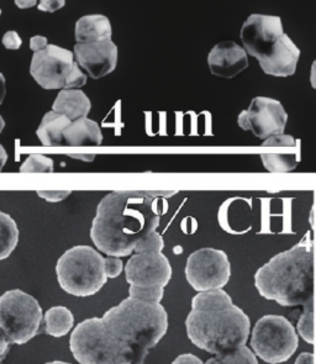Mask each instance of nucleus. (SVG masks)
<instances>
[{"label": "nucleus", "mask_w": 316, "mask_h": 364, "mask_svg": "<svg viewBox=\"0 0 316 364\" xmlns=\"http://www.w3.org/2000/svg\"><path fill=\"white\" fill-rule=\"evenodd\" d=\"M177 191H114L104 196L94 216L90 238L110 257H127L144 236L161 223L158 199Z\"/></svg>", "instance_id": "1"}, {"label": "nucleus", "mask_w": 316, "mask_h": 364, "mask_svg": "<svg viewBox=\"0 0 316 364\" xmlns=\"http://www.w3.org/2000/svg\"><path fill=\"white\" fill-rule=\"evenodd\" d=\"M186 335L193 345L211 355L246 345L251 321L223 289L200 291L191 299L186 320Z\"/></svg>", "instance_id": "2"}, {"label": "nucleus", "mask_w": 316, "mask_h": 364, "mask_svg": "<svg viewBox=\"0 0 316 364\" xmlns=\"http://www.w3.org/2000/svg\"><path fill=\"white\" fill-rule=\"evenodd\" d=\"M260 296L280 306H302L314 299V242L307 234L290 250L275 255L255 274Z\"/></svg>", "instance_id": "3"}, {"label": "nucleus", "mask_w": 316, "mask_h": 364, "mask_svg": "<svg viewBox=\"0 0 316 364\" xmlns=\"http://www.w3.org/2000/svg\"><path fill=\"white\" fill-rule=\"evenodd\" d=\"M102 321L120 341L149 353L168 330V314L161 303L126 298L102 315Z\"/></svg>", "instance_id": "4"}, {"label": "nucleus", "mask_w": 316, "mask_h": 364, "mask_svg": "<svg viewBox=\"0 0 316 364\" xmlns=\"http://www.w3.org/2000/svg\"><path fill=\"white\" fill-rule=\"evenodd\" d=\"M70 348L79 364H144L147 352L120 341L102 318H87L70 335Z\"/></svg>", "instance_id": "5"}, {"label": "nucleus", "mask_w": 316, "mask_h": 364, "mask_svg": "<svg viewBox=\"0 0 316 364\" xmlns=\"http://www.w3.org/2000/svg\"><path fill=\"white\" fill-rule=\"evenodd\" d=\"M102 255L90 246L80 245L67 250L57 261V280L65 293L87 298L98 293L107 283Z\"/></svg>", "instance_id": "6"}, {"label": "nucleus", "mask_w": 316, "mask_h": 364, "mask_svg": "<svg viewBox=\"0 0 316 364\" xmlns=\"http://www.w3.org/2000/svg\"><path fill=\"white\" fill-rule=\"evenodd\" d=\"M43 315L38 300L23 290L0 296V328L10 343L25 345L40 333Z\"/></svg>", "instance_id": "7"}, {"label": "nucleus", "mask_w": 316, "mask_h": 364, "mask_svg": "<svg viewBox=\"0 0 316 364\" xmlns=\"http://www.w3.org/2000/svg\"><path fill=\"white\" fill-rule=\"evenodd\" d=\"M251 347L255 355L267 363H284L297 352L299 337L288 318L265 315L252 330Z\"/></svg>", "instance_id": "8"}, {"label": "nucleus", "mask_w": 316, "mask_h": 364, "mask_svg": "<svg viewBox=\"0 0 316 364\" xmlns=\"http://www.w3.org/2000/svg\"><path fill=\"white\" fill-rule=\"evenodd\" d=\"M186 278L193 289L200 291L223 289L231 277V264L223 250L205 247L186 259Z\"/></svg>", "instance_id": "9"}, {"label": "nucleus", "mask_w": 316, "mask_h": 364, "mask_svg": "<svg viewBox=\"0 0 316 364\" xmlns=\"http://www.w3.org/2000/svg\"><path fill=\"white\" fill-rule=\"evenodd\" d=\"M287 122L288 114L282 103L267 97L252 99L250 107L242 110L237 117V124L242 130L251 131L260 140L284 134Z\"/></svg>", "instance_id": "10"}, {"label": "nucleus", "mask_w": 316, "mask_h": 364, "mask_svg": "<svg viewBox=\"0 0 316 364\" xmlns=\"http://www.w3.org/2000/svg\"><path fill=\"white\" fill-rule=\"evenodd\" d=\"M73 63V52L56 45H47L41 51L33 53L30 75L43 89H63Z\"/></svg>", "instance_id": "11"}, {"label": "nucleus", "mask_w": 316, "mask_h": 364, "mask_svg": "<svg viewBox=\"0 0 316 364\" xmlns=\"http://www.w3.org/2000/svg\"><path fill=\"white\" fill-rule=\"evenodd\" d=\"M125 277L130 285L164 288L172 278V266L162 252L135 253L126 263Z\"/></svg>", "instance_id": "12"}, {"label": "nucleus", "mask_w": 316, "mask_h": 364, "mask_svg": "<svg viewBox=\"0 0 316 364\" xmlns=\"http://www.w3.org/2000/svg\"><path fill=\"white\" fill-rule=\"evenodd\" d=\"M283 33V23L279 16L252 14L242 25L240 38L247 55L260 60Z\"/></svg>", "instance_id": "13"}, {"label": "nucleus", "mask_w": 316, "mask_h": 364, "mask_svg": "<svg viewBox=\"0 0 316 364\" xmlns=\"http://www.w3.org/2000/svg\"><path fill=\"white\" fill-rule=\"evenodd\" d=\"M75 61L88 73L90 78L100 80L117 68L119 50L112 40L97 43H77Z\"/></svg>", "instance_id": "14"}, {"label": "nucleus", "mask_w": 316, "mask_h": 364, "mask_svg": "<svg viewBox=\"0 0 316 364\" xmlns=\"http://www.w3.org/2000/svg\"><path fill=\"white\" fill-rule=\"evenodd\" d=\"M299 57L300 50L287 33H283L270 51L260 57L258 63L265 75L285 78L295 73Z\"/></svg>", "instance_id": "15"}, {"label": "nucleus", "mask_w": 316, "mask_h": 364, "mask_svg": "<svg viewBox=\"0 0 316 364\" xmlns=\"http://www.w3.org/2000/svg\"><path fill=\"white\" fill-rule=\"evenodd\" d=\"M208 65L213 75L230 80L246 70L248 58L243 47L235 41H223L211 48Z\"/></svg>", "instance_id": "16"}, {"label": "nucleus", "mask_w": 316, "mask_h": 364, "mask_svg": "<svg viewBox=\"0 0 316 364\" xmlns=\"http://www.w3.org/2000/svg\"><path fill=\"white\" fill-rule=\"evenodd\" d=\"M90 109V99L80 89H62L52 105L53 112L65 115L70 122L88 117Z\"/></svg>", "instance_id": "17"}, {"label": "nucleus", "mask_w": 316, "mask_h": 364, "mask_svg": "<svg viewBox=\"0 0 316 364\" xmlns=\"http://www.w3.org/2000/svg\"><path fill=\"white\" fill-rule=\"evenodd\" d=\"M112 23L105 15H85L75 23V38L77 43L112 40Z\"/></svg>", "instance_id": "18"}, {"label": "nucleus", "mask_w": 316, "mask_h": 364, "mask_svg": "<svg viewBox=\"0 0 316 364\" xmlns=\"http://www.w3.org/2000/svg\"><path fill=\"white\" fill-rule=\"evenodd\" d=\"M63 141L70 146H98L102 142V129L88 117H80L65 127Z\"/></svg>", "instance_id": "19"}, {"label": "nucleus", "mask_w": 316, "mask_h": 364, "mask_svg": "<svg viewBox=\"0 0 316 364\" xmlns=\"http://www.w3.org/2000/svg\"><path fill=\"white\" fill-rule=\"evenodd\" d=\"M68 117L58 112H48L42 119L36 134L43 146H60L63 141V131L70 124Z\"/></svg>", "instance_id": "20"}, {"label": "nucleus", "mask_w": 316, "mask_h": 364, "mask_svg": "<svg viewBox=\"0 0 316 364\" xmlns=\"http://www.w3.org/2000/svg\"><path fill=\"white\" fill-rule=\"evenodd\" d=\"M45 332L52 337H63L70 333L75 326V316L65 306H53L48 309L45 316Z\"/></svg>", "instance_id": "21"}, {"label": "nucleus", "mask_w": 316, "mask_h": 364, "mask_svg": "<svg viewBox=\"0 0 316 364\" xmlns=\"http://www.w3.org/2000/svg\"><path fill=\"white\" fill-rule=\"evenodd\" d=\"M19 242V229L10 215L0 211V261L6 259Z\"/></svg>", "instance_id": "22"}, {"label": "nucleus", "mask_w": 316, "mask_h": 364, "mask_svg": "<svg viewBox=\"0 0 316 364\" xmlns=\"http://www.w3.org/2000/svg\"><path fill=\"white\" fill-rule=\"evenodd\" d=\"M204 364H258L257 357L246 346L223 352L206 360Z\"/></svg>", "instance_id": "23"}, {"label": "nucleus", "mask_w": 316, "mask_h": 364, "mask_svg": "<svg viewBox=\"0 0 316 364\" xmlns=\"http://www.w3.org/2000/svg\"><path fill=\"white\" fill-rule=\"evenodd\" d=\"M302 310L300 318L297 320V335L302 337L304 341L309 345L315 343V333H314V299L309 303L302 305Z\"/></svg>", "instance_id": "24"}, {"label": "nucleus", "mask_w": 316, "mask_h": 364, "mask_svg": "<svg viewBox=\"0 0 316 364\" xmlns=\"http://www.w3.org/2000/svg\"><path fill=\"white\" fill-rule=\"evenodd\" d=\"M260 159L270 173H284L293 171L297 166L294 154H262Z\"/></svg>", "instance_id": "25"}, {"label": "nucleus", "mask_w": 316, "mask_h": 364, "mask_svg": "<svg viewBox=\"0 0 316 364\" xmlns=\"http://www.w3.org/2000/svg\"><path fill=\"white\" fill-rule=\"evenodd\" d=\"M53 161L46 156L31 154L21 164L20 172L23 173H52L53 172Z\"/></svg>", "instance_id": "26"}, {"label": "nucleus", "mask_w": 316, "mask_h": 364, "mask_svg": "<svg viewBox=\"0 0 316 364\" xmlns=\"http://www.w3.org/2000/svg\"><path fill=\"white\" fill-rule=\"evenodd\" d=\"M163 295H164V288H161V287L146 288V287L130 285V288H129V296L142 300V301H149V303H161Z\"/></svg>", "instance_id": "27"}, {"label": "nucleus", "mask_w": 316, "mask_h": 364, "mask_svg": "<svg viewBox=\"0 0 316 364\" xmlns=\"http://www.w3.org/2000/svg\"><path fill=\"white\" fill-rule=\"evenodd\" d=\"M164 248V240L162 236L158 234L157 231L154 230L151 234L144 236L142 240H139L134 252L136 253H157L162 252Z\"/></svg>", "instance_id": "28"}, {"label": "nucleus", "mask_w": 316, "mask_h": 364, "mask_svg": "<svg viewBox=\"0 0 316 364\" xmlns=\"http://www.w3.org/2000/svg\"><path fill=\"white\" fill-rule=\"evenodd\" d=\"M87 80L88 77L84 73L83 70H80L78 63L75 61L72 70L70 75L65 80V88L63 89H79L87 85Z\"/></svg>", "instance_id": "29"}, {"label": "nucleus", "mask_w": 316, "mask_h": 364, "mask_svg": "<svg viewBox=\"0 0 316 364\" xmlns=\"http://www.w3.org/2000/svg\"><path fill=\"white\" fill-rule=\"evenodd\" d=\"M104 268H105V274H107V278L114 279V278L120 276L121 272L124 269V264H122L120 258L109 256V257L104 259Z\"/></svg>", "instance_id": "30"}, {"label": "nucleus", "mask_w": 316, "mask_h": 364, "mask_svg": "<svg viewBox=\"0 0 316 364\" xmlns=\"http://www.w3.org/2000/svg\"><path fill=\"white\" fill-rule=\"evenodd\" d=\"M297 144L294 140L293 136L287 135V134H280V135L270 136L268 139L263 140L262 146L272 147V146H294Z\"/></svg>", "instance_id": "31"}, {"label": "nucleus", "mask_w": 316, "mask_h": 364, "mask_svg": "<svg viewBox=\"0 0 316 364\" xmlns=\"http://www.w3.org/2000/svg\"><path fill=\"white\" fill-rule=\"evenodd\" d=\"M38 196L50 203H58L65 200L72 194L70 191H38Z\"/></svg>", "instance_id": "32"}, {"label": "nucleus", "mask_w": 316, "mask_h": 364, "mask_svg": "<svg viewBox=\"0 0 316 364\" xmlns=\"http://www.w3.org/2000/svg\"><path fill=\"white\" fill-rule=\"evenodd\" d=\"M21 43H23V41L20 38L19 33L16 31H8L3 36V45L8 50H19Z\"/></svg>", "instance_id": "33"}, {"label": "nucleus", "mask_w": 316, "mask_h": 364, "mask_svg": "<svg viewBox=\"0 0 316 364\" xmlns=\"http://www.w3.org/2000/svg\"><path fill=\"white\" fill-rule=\"evenodd\" d=\"M65 0H40L38 8L41 11L55 13L65 6Z\"/></svg>", "instance_id": "34"}, {"label": "nucleus", "mask_w": 316, "mask_h": 364, "mask_svg": "<svg viewBox=\"0 0 316 364\" xmlns=\"http://www.w3.org/2000/svg\"><path fill=\"white\" fill-rule=\"evenodd\" d=\"M172 364H204L203 360L198 358L196 355L191 353H184V355H178L176 360H173Z\"/></svg>", "instance_id": "35"}, {"label": "nucleus", "mask_w": 316, "mask_h": 364, "mask_svg": "<svg viewBox=\"0 0 316 364\" xmlns=\"http://www.w3.org/2000/svg\"><path fill=\"white\" fill-rule=\"evenodd\" d=\"M10 350V341L8 337L5 336L4 332L0 328V363L5 360Z\"/></svg>", "instance_id": "36"}, {"label": "nucleus", "mask_w": 316, "mask_h": 364, "mask_svg": "<svg viewBox=\"0 0 316 364\" xmlns=\"http://www.w3.org/2000/svg\"><path fill=\"white\" fill-rule=\"evenodd\" d=\"M47 45H48V43H47V38H43V36H33V38H31V40H30V48L33 50V53H35V52L41 51Z\"/></svg>", "instance_id": "37"}, {"label": "nucleus", "mask_w": 316, "mask_h": 364, "mask_svg": "<svg viewBox=\"0 0 316 364\" xmlns=\"http://www.w3.org/2000/svg\"><path fill=\"white\" fill-rule=\"evenodd\" d=\"M295 364H315V355L310 352H302L297 355Z\"/></svg>", "instance_id": "38"}, {"label": "nucleus", "mask_w": 316, "mask_h": 364, "mask_svg": "<svg viewBox=\"0 0 316 364\" xmlns=\"http://www.w3.org/2000/svg\"><path fill=\"white\" fill-rule=\"evenodd\" d=\"M38 4V0H15V5L20 9H28Z\"/></svg>", "instance_id": "39"}, {"label": "nucleus", "mask_w": 316, "mask_h": 364, "mask_svg": "<svg viewBox=\"0 0 316 364\" xmlns=\"http://www.w3.org/2000/svg\"><path fill=\"white\" fill-rule=\"evenodd\" d=\"M5 94H6V80L4 75L0 73V105L4 102Z\"/></svg>", "instance_id": "40"}, {"label": "nucleus", "mask_w": 316, "mask_h": 364, "mask_svg": "<svg viewBox=\"0 0 316 364\" xmlns=\"http://www.w3.org/2000/svg\"><path fill=\"white\" fill-rule=\"evenodd\" d=\"M6 161H8V154H6L4 147L0 145V172H1V169L4 167L5 164H6Z\"/></svg>", "instance_id": "41"}, {"label": "nucleus", "mask_w": 316, "mask_h": 364, "mask_svg": "<svg viewBox=\"0 0 316 364\" xmlns=\"http://www.w3.org/2000/svg\"><path fill=\"white\" fill-rule=\"evenodd\" d=\"M73 159H84V161H93L94 156H72Z\"/></svg>", "instance_id": "42"}, {"label": "nucleus", "mask_w": 316, "mask_h": 364, "mask_svg": "<svg viewBox=\"0 0 316 364\" xmlns=\"http://www.w3.org/2000/svg\"><path fill=\"white\" fill-rule=\"evenodd\" d=\"M5 127V120L3 119V117L0 115V134H1V131L4 130Z\"/></svg>", "instance_id": "43"}, {"label": "nucleus", "mask_w": 316, "mask_h": 364, "mask_svg": "<svg viewBox=\"0 0 316 364\" xmlns=\"http://www.w3.org/2000/svg\"><path fill=\"white\" fill-rule=\"evenodd\" d=\"M45 364H70L67 363V362H62V360H53V362H48V363Z\"/></svg>", "instance_id": "44"}, {"label": "nucleus", "mask_w": 316, "mask_h": 364, "mask_svg": "<svg viewBox=\"0 0 316 364\" xmlns=\"http://www.w3.org/2000/svg\"><path fill=\"white\" fill-rule=\"evenodd\" d=\"M0 15H1V9H0Z\"/></svg>", "instance_id": "45"}]
</instances>
